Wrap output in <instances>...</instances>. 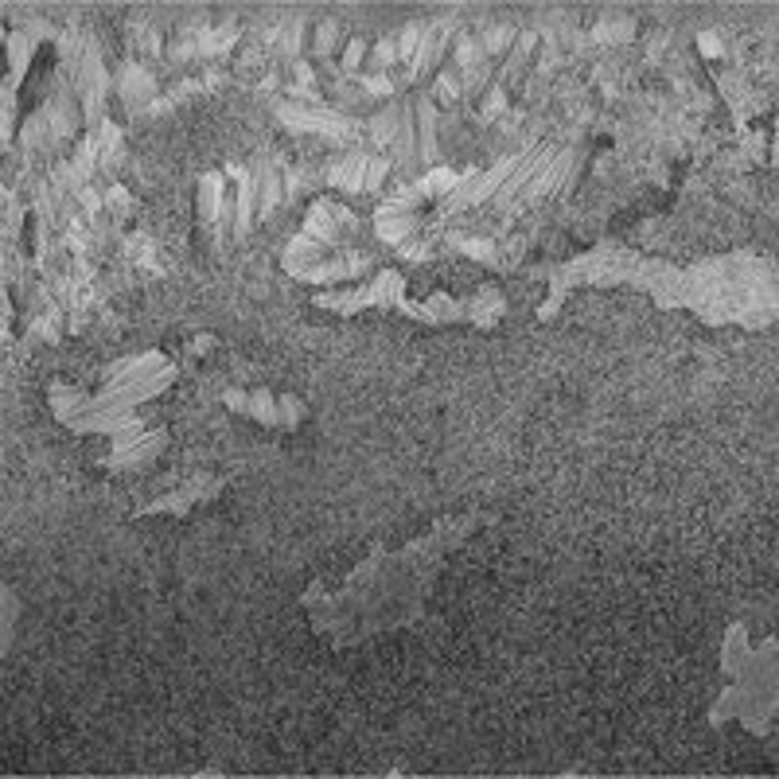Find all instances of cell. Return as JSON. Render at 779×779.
<instances>
[{
    "mask_svg": "<svg viewBox=\"0 0 779 779\" xmlns=\"http://www.w3.org/2000/svg\"><path fill=\"white\" fill-rule=\"evenodd\" d=\"M16 32H24L32 43H43V39H59V32L47 24V20H39V16H20L16 20Z\"/></svg>",
    "mask_w": 779,
    "mask_h": 779,
    "instance_id": "f6af8a7d",
    "label": "cell"
},
{
    "mask_svg": "<svg viewBox=\"0 0 779 779\" xmlns=\"http://www.w3.org/2000/svg\"><path fill=\"white\" fill-rule=\"evenodd\" d=\"M367 55H370V43L367 39H348L343 43V55H339V75L348 78V82H355L358 78V70H363V63H367Z\"/></svg>",
    "mask_w": 779,
    "mask_h": 779,
    "instance_id": "836d02e7",
    "label": "cell"
},
{
    "mask_svg": "<svg viewBox=\"0 0 779 779\" xmlns=\"http://www.w3.org/2000/svg\"><path fill=\"white\" fill-rule=\"evenodd\" d=\"M398 63V43L394 36H386L379 43H370V55H367V75H386L390 67Z\"/></svg>",
    "mask_w": 779,
    "mask_h": 779,
    "instance_id": "8d00e7d4",
    "label": "cell"
},
{
    "mask_svg": "<svg viewBox=\"0 0 779 779\" xmlns=\"http://www.w3.org/2000/svg\"><path fill=\"white\" fill-rule=\"evenodd\" d=\"M199 94H207V90H203V78H183V82H176V86L168 90V98H171L176 106L192 102V98H199Z\"/></svg>",
    "mask_w": 779,
    "mask_h": 779,
    "instance_id": "c3c4849f",
    "label": "cell"
},
{
    "mask_svg": "<svg viewBox=\"0 0 779 779\" xmlns=\"http://www.w3.org/2000/svg\"><path fill=\"white\" fill-rule=\"evenodd\" d=\"M140 43H144V47H140L144 55H161V36H156L152 27H144V32H140Z\"/></svg>",
    "mask_w": 779,
    "mask_h": 779,
    "instance_id": "91938a15",
    "label": "cell"
},
{
    "mask_svg": "<svg viewBox=\"0 0 779 779\" xmlns=\"http://www.w3.org/2000/svg\"><path fill=\"white\" fill-rule=\"evenodd\" d=\"M398 312H401V316H410V320H417V324H429V327H437V316L429 312V305H417V300H410V296L398 305Z\"/></svg>",
    "mask_w": 779,
    "mask_h": 779,
    "instance_id": "681fc988",
    "label": "cell"
},
{
    "mask_svg": "<svg viewBox=\"0 0 779 779\" xmlns=\"http://www.w3.org/2000/svg\"><path fill=\"white\" fill-rule=\"evenodd\" d=\"M277 410H281V429H300L308 417V406L296 394H277Z\"/></svg>",
    "mask_w": 779,
    "mask_h": 779,
    "instance_id": "b9f144b4",
    "label": "cell"
},
{
    "mask_svg": "<svg viewBox=\"0 0 779 779\" xmlns=\"http://www.w3.org/2000/svg\"><path fill=\"white\" fill-rule=\"evenodd\" d=\"M421 36H425V24L421 20H410L401 32L394 36V43H398V63H413V55H417V47H421Z\"/></svg>",
    "mask_w": 779,
    "mask_h": 779,
    "instance_id": "74e56055",
    "label": "cell"
},
{
    "mask_svg": "<svg viewBox=\"0 0 779 779\" xmlns=\"http://www.w3.org/2000/svg\"><path fill=\"white\" fill-rule=\"evenodd\" d=\"M456 36V20L452 16H441V20H432L425 24V36H421V47H417L413 55V63L406 67V75L398 78V86H417L421 78H429L432 70L441 67L444 59V51H449V43Z\"/></svg>",
    "mask_w": 779,
    "mask_h": 779,
    "instance_id": "8992f818",
    "label": "cell"
},
{
    "mask_svg": "<svg viewBox=\"0 0 779 779\" xmlns=\"http://www.w3.org/2000/svg\"><path fill=\"white\" fill-rule=\"evenodd\" d=\"M320 187H324V168H312V164L285 168V203H300V199L320 192Z\"/></svg>",
    "mask_w": 779,
    "mask_h": 779,
    "instance_id": "d6986e66",
    "label": "cell"
},
{
    "mask_svg": "<svg viewBox=\"0 0 779 779\" xmlns=\"http://www.w3.org/2000/svg\"><path fill=\"white\" fill-rule=\"evenodd\" d=\"M106 207H109V214H113V223H125L129 214H133V195H129L121 183H109V192H106Z\"/></svg>",
    "mask_w": 779,
    "mask_h": 779,
    "instance_id": "7bdbcfd3",
    "label": "cell"
},
{
    "mask_svg": "<svg viewBox=\"0 0 779 779\" xmlns=\"http://www.w3.org/2000/svg\"><path fill=\"white\" fill-rule=\"evenodd\" d=\"M242 36V27L234 16H226L223 24L214 27H199L195 39H199V59H226L230 51H234V43Z\"/></svg>",
    "mask_w": 779,
    "mask_h": 779,
    "instance_id": "9a60e30c",
    "label": "cell"
},
{
    "mask_svg": "<svg viewBox=\"0 0 779 779\" xmlns=\"http://www.w3.org/2000/svg\"><path fill=\"white\" fill-rule=\"evenodd\" d=\"M86 398H90V394H82L78 386H67V382H51V386H47L51 413H55V421H63V425L86 406Z\"/></svg>",
    "mask_w": 779,
    "mask_h": 779,
    "instance_id": "d4e9b609",
    "label": "cell"
},
{
    "mask_svg": "<svg viewBox=\"0 0 779 779\" xmlns=\"http://www.w3.org/2000/svg\"><path fill=\"white\" fill-rule=\"evenodd\" d=\"M429 98H432V102H437V106L452 109V106L460 102V70H456V67H444L441 75H437V82H432Z\"/></svg>",
    "mask_w": 779,
    "mask_h": 779,
    "instance_id": "e575fe53",
    "label": "cell"
},
{
    "mask_svg": "<svg viewBox=\"0 0 779 779\" xmlns=\"http://www.w3.org/2000/svg\"><path fill=\"white\" fill-rule=\"evenodd\" d=\"M257 425L265 429H281V410H277V394L273 390H250V413Z\"/></svg>",
    "mask_w": 779,
    "mask_h": 779,
    "instance_id": "1f68e13d",
    "label": "cell"
},
{
    "mask_svg": "<svg viewBox=\"0 0 779 779\" xmlns=\"http://www.w3.org/2000/svg\"><path fill=\"white\" fill-rule=\"evenodd\" d=\"M417 234H425V214L413 211V214H398V219H379L374 223V238L386 242V246H401V242H410Z\"/></svg>",
    "mask_w": 779,
    "mask_h": 779,
    "instance_id": "ac0fdd59",
    "label": "cell"
},
{
    "mask_svg": "<svg viewBox=\"0 0 779 779\" xmlns=\"http://www.w3.org/2000/svg\"><path fill=\"white\" fill-rule=\"evenodd\" d=\"M285 94V78H281V70L277 67H269L265 75H262V82H257V94Z\"/></svg>",
    "mask_w": 779,
    "mask_h": 779,
    "instance_id": "11a10c76",
    "label": "cell"
},
{
    "mask_svg": "<svg viewBox=\"0 0 779 779\" xmlns=\"http://www.w3.org/2000/svg\"><path fill=\"white\" fill-rule=\"evenodd\" d=\"M262 63H265V47H246V51H242V59L234 63V70H238V75H246V70L262 67Z\"/></svg>",
    "mask_w": 779,
    "mask_h": 779,
    "instance_id": "f5cc1de1",
    "label": "cell"
},
{
    "mask_svg": "<svg viewBox=\"0 0 779 779\" xmlns=\"http://www.w3.org/2000/svg\"><path fill=\"white\" fill-rule=\"evenodd\" d=\"M425 305H429L432 316H437V327L468 324V305H464V300H456V296H449V293H432Z\"/></svg>",
    "mask_w": 779,
    "mask_h": 779,
    "instance_id": "f546056e",
    "label": "cell"
},
{
    "mask_svg": "<svg viewBox=\"0 0 779 779\" xmlns=\"http://www.w3.org/2000/svg\"><path fill=\"white\" fill-rule=\"evenodd\" d=\"M398 118H401V98L386 102L367 121V140L374 144V152H379V156H390V149H394V140H398Z\"/></svg>",
    "mask_w": 779,
    "mask_h": 779,
    "instance_id": "2e32d148",
    "label": "cell"
},
{
    "mask_svg": "<svg viewBox=\"0 0 779 779\" xmlns=\"http://www.w3.org/2000/svg\"><path fill=\"white\" fill-rule=\"evenodd\" d=\"M223 171L234 180V234L230 238L242 246V242L250 238L254 223H257V176L246 164H226Z\"/></svg>",
    "mask_w": 779,
    "mask_h": 779,
    "instance_id": "52a82bcc",
    "label": "cell"
},
{
    "mask_svg": "<svg viewBox=\"0 0 779 779\" xmlns=\"http://www.w3.org/2000/svg\"><path fill=\"white\" fill-rule=\"evenodd\" d=\"M300 234H308L312 242H320V246H339L343 242V230L336 223V211H331V199H312V207L305 214V226H300Z\"/></svg>",
    "mask_w": 779,
    "mask_h": 779,
    "instance_id": "4fadbf2b",
    "label": "cell"
},
{
    "mask_svg": "<svg viewBox=\"0 0 779 779\" xmlns=\"http://www.w3.org/2000/svg\"><path fill=\"white\" fill-rule=\"evenodd\" d=\"M483 43L472 39V36H456V47H452V67L456 70H472L475 63H483Z\"/></svg>",
    "mask_w": 779,
    "mask_h": 779,
    "instance_id": "f35d334b",
    "label": "cell"
},
{
    "mask_svg": "<svg viewBox=\"0 0 779 779\" xmlns=\"http://www.w3.org/2000/svg\"><path fill=\"white\" fill-rule=\"evenodd\" d=\"M5 593V624H0V651H12V628H16V616H20V597H16V588L5 585L0 588Z\"/></svg>",
    "mask_w": 779,
    "mask_h": 779,
    "instance_id": "ab89813d",
    "label": "cell"
},
{
    "mask_svg": "<svg viewBox=\"0 0 779 779\" xmlns=\"http://www.w3.org/2000/svg\"><path fill=\"white\" fill-rule=\"evenodd\" d=\"M331 211H336V223H339L343 234H355V230H358V214H351L348 203H331Z\"/></svg>",
    "mask_w": 779,
    "mask_h": 779,
    "instance_id": "db71d44e",
    "label": "cell"
},
{
    "mask_svg": "<svg viewBox=\"0 0 779 779\" xmlns=\"http://www.w3.org/2000/svg\"><path fill=\"white\" fill-rule=\"evenodd\" d=\"M98 149H102V171H118L125 161V137H121V125L118 121H102L98 129Z\"/></svg>",
    "mask_w": 779,
    "mask_h": 779,
    "instance_id": "4316f807",
    "label": "cell"
},
{
    "mask_svg": "<svg viewBox=\"0 0 779 779\" xmlns=\"http://www.w3.org/2000/svg\"><path fill=\"white\" fill-rule=\"evenodd\" d=\"M495 82V70H492V59L475 63L472 70H460V102H475L480 94L492 90Z\"/></svg>",
    "mask_w": 779,
    "mask_h": 779,
    "instance_id": "f1b7e54d",
    "label": "cell"
},
{
    "mask_svg": "<svg viewBox=\"0 0 779 779\" xmlns=\"http://www.w3.org/2000/svg\"><path fill=\"white\" fill-rule=\"evenodd\" d=\"M192 59H199V39L187 36V39H180L176 47H171V63H192Z\"/></svg>",
    "mask_w": 779,
    "mask_h": 779,
    "instance_id": "f907efd6",
    "label": "cell"
},
{
    "mask_svg": "<svg viewBox=\"0 0 779 779\" xmlns=\"http://www.w3.org/2000/svg\"><path fill=\"white\" fill-rule=\"evenodd\" d=\"M721 670L729 686L710 710V725L741 721L753 737H768L775 717V639L753 643L744 624H732L721 647Z\"/></svg>",
    "mask_w": 779,
    "mask_h": 779,
    "instance_id": "7a4b0ae2",
    "label": "cell"
},
{
    "mask_svg": "<svg viewBox=\"0 0 779 779\" xmlns=\"http://www.w3.org/2000/svg\"><path fill=\"white\" fill-rule=\"evenodd\" d=\"M254 176H257V219L269 223L285 207V171H281V164L262 161L254 168Z\"/></svg>",
    "mask_w": 779,
    "mask_h": 779,
    "instance_id": "7c38bea8",
    "label": "cell"
},
{
    "mask_svg": "<svg viewBox=\"0 0 779 779\" xmlns=\"http://www.w3.org/2000/svg\"><path fill=\"white\" fill-rule=\"evenodd\" d=\"M226 487L223 475H192V480H183L176 492H168L161 499H152V503H144V507H137V518H149V514H171V518H187L199 503H211L214 495H219Z\"/></svg>",
    "mask_w": 779,
    "mask_h": 779,
    "instance_id": "277c9868",
    "label": "cell"
},
{
    "mask_svg": "<svg viewBox=\"0 0 779 779\" xmlns=\"http://www.w3.org/2000/svg\"><path fill=\"white\" fill-rule=\"evenodd\" d=\"M223 406L234 413H250V394L246 390H223Z\"/></svg>",
    "mask_w": 779,
    "mask_h": 779,
    "instance_id": "816d5d0a",
    "label": "cell"
},
{
    "mask_svg": "<svg viewBox=\"0 0 779 779\" xmlns=\"http://www.w3.org/2000/svg\"><path fill=\"white\" fill-rule=\"evenodd\" d=\"M199 226L219 242L234 234V199L226 195V171H203L199 180Z\"/></svg>",
    "mask_w": 779,
    "mask_h": 779,
    "instance_id": "5b68a950",
    "label": "cell"
},
{
    "mask_svg": "<svg viewBox=\"0 0 779 779\" xmlns=\"http://www.w3.org/2000/svg\"><path fill=\"white\" fill-rule=\"evenodd\" d=\"M370 156H374V152L351 149L348 156H339V161L324 164V183H327V187H336V192H343V195H363Z\"/></svg>",
    "mask_w": 779,
    "mask_h": 779,
    "instance_id": "30bf717a",
    "label": "cell"
},
{
    "mask_svg": "<svg viewBox=\"0 0 779 779\" xmlns=\"http://www.w3.org/2000/svg\"><path fill=\"white\" fill-rule=\"evenodd\" d=\"M507 109H511V90L507 86H499V82H492V90L483 94V106H480V125L487 129V125L503 121L507 118Z\"/></svg>",
    "mask_w": 779,
    "mask_h": 779,
    "instance_id": "d6a6232c",
    "label": "cell"
},
{
    "mask_svg": "<svg viewBox=\"0 0 779 779\" xmlns=\"http://www.w3.org/2000/svg\"><path fill=\"white\" fill-rule=\"evenodd\" d=\"M456 183H460V171L437 164V168H429L425 176L417 180V192H421L425 203H441V199H449L456 192Z\"/></svg>",
    "mask_w": 779,
    "mask_h": 779,
    "instance_id": "cb8c5ba5",
    "label": "cell"
},
{
    "mask_svg": "<svg viewBox=\"0 0 779 779\" xmlns=\"http://www.w3.org/2000/svg\"><path fill=\"white\" fill-rule=\"evenodd\" d=\"M367 285H370L374 308H398L401 300H406V277H401L398 269H379Z\"/></svg>",
    "mask_w": 779,
    "mask_h": 779,
    "instance_id": "44dd1931",
    "label": "cell"
},
{
    "mask_svg": "<svg viewBox=\"0 0 779 779\" xmlns=\"http://www.w3.org/2000/svg\"><path fill=\"white\" fill-rule=\"evenodd\" d=\"M390 176H394V161H390V156H379V152H374V156H370V168H367L363 195H379L382 183H386Z\"/></svg>",
    "mask_w": 779,
    "mask_h": 779,
    "instance_id": "60d3db41",
    "label": "cell"
},
{
    "mask_svg": "<svg viewBox=\"0 0 779 779\" xmlns=\"http://www.w3.org/2000/svg\"><path fill=\"white\" fill-rule=\"evenodd\" d=\"M421 192H417V183H406V187H398L390 199H382L379 207H374V223L379 219H398V214H413V211H421Z\"/></svg>",
    "mask_w": 779,
    "mask_h": 779,
    "instance_id": "484cf974",
    "label": "cell"
},
{
    "mask_svg": "<svg viewBox=\"0 0 779 779\" xmlns=\"http://www.w3.org/2000/svg\"><path fill=\"white\" fill-rule=\"evenodd\" d=\"M413 118H417V156L421 164L437 168L441 164V140H437V102L429 98V90H421V98H413Z\"/></svg>",
    "mask_w": 779,
    "mask_h": 779,
    "instance_id": "8fae6325",
    "label": "cell"
},
{
    "mask_svg": "<svg viewBox=\"0 0 779 779\" xmlns=\"http://www.w3.org/2000/svg\"><path fill=\"white\" fill-rule=\"evenodd\" d=\"M199 78H203V90H207V94H211V90H223V86L230 82V75H226V70H203V75H199Z\"/></svg>",
    "mask_w": 779,
    "mask_h": 779,
    "instance_id": "680465c9",
    "label": "cell"
},
{
    "mask_svg": "<svg viewBox=\"0 0 779 779\" xmlns=\"http://www.w3.org/2000/svg\"><path fill=\"white\" fill-rule=\"evenodd\" d=\"M324 257H327V246H320V242H312L308 234H296V238L285 246L281 265H285V273H288V277H293L296 269L316 265V262H324Z\"/></svg>",
    "mask_w": 779,
    "mask_h": 779,
    "instance_id": "7402d4cb",
    "label": "cell"
},
{
    "mask_svg": "<svg viewBox=\"0 0 779 779\" xmlns=\"http://www.w3.org/2000/svg\"><path fill=\"white\" fill-rule=\"evenodd\" d=\"M273 113L277 121L288 129V133H305V137H327L336 144H351L367 133V125L351 118V113H339L336 106H324V109H308V106H296L288 98H277L273 102Z\"/></svg>",
    "mask_w": 779,
    "mask_h": 779,
    "instance_id": "3957f363",
    "label": "cell"
},
{
    "mask_svg": "<svg viewBox=\"0 0 779 779\" xmlns=\"http://www.w3.org/2000/svg\"><path fill=\"white\" fill-rule=\"evenodd\" d=\"M16 86L5 82V121H0V137H5V149L12 144V129H16Z\"/></svg>",
    "mask_w": 779,
    "mask_h": 779,
    "instance_id": "bcb514c9",
    "label": "cell"
},
{
    "mask_svg": "<svg viewBox=\"0 0 779 779\" xmlns=\"http://www.w3.org/2000/svg\"><path fill=\"white\" fill-rule=\"evenodd\" d=\"M118 98H121V106L133 113V118H140L144 109H149L156 98H161V82H156V75L149 67H140V63H125L121 67V75H118Z\"/></svg>",
    "mask_w": 779,
    "mask_h": 779,
    "instance_id": "ba28073f",
    "label": "cell"
},
{
    "mask_svg": "<svg viewBox=\"0 0 779 779\" xmlns=\"http://www.w3.org/2000/svg\"><path fill=\"white\" fill-rule=\"evenodd\" d=\"M78 203H82V214H86V219L98 223V219H102V207H106V195L94 192V187H82V192H78Z\"/></svg>",
    "mask_w": 779,
    "mask_h": 779,
    "instance_id": "7dc6e473",
    "label": "cell"
},
{
    "mask_svg": "<svg viewBox=\"0 0 779 779\" xmlns=\"http://www.w3.org/2000/svg\"><path fill=\"white\" fill-rule=\"evenodd\" d=\"M214 348V336H195L192 343H187V355H207Z\"/></svg>",
    "mask_w": 779,
    "mask_h": 779,
    "instance_id": "94428289",
    "label": "cell"
},
{
    "mask_svg": "<svg viewBox=\"0 0 779 779\" xmlns=\"http://www.w3.org/2000/svg\"><path fill=\"white\" fill-rule=\"evenodd\" d=\"M394 254H398V257H406V262L425 265V262H432V242H429V234H417V238H410V242H401V246H398Z\"/></svg>",
    "mask_w": 779,
    "mask_h": 779,
    "instance_id": "ee69618b",
    "label": "cell"
},
{
    "mask_svg": "<svg viewBox=\"0 0 779 779\" xmlns=\"http://www.w3.org/2000/svg\"><path fill=\"white\" fill-rule=\"evenodd\" d=\"M449 246H452L456 254L472 257V262L499 269V242H495V238H468V234H460V230H452V234H449Z\"/></svg>",
    "mask_w": 779,
    "mask_h": 779,
    "instance_id": "603a6c76",
    "label": "cell"
},
{
    "mask_svg": "<svg viewBox=\"0 0 779 779\" xmlns=\"http://www.w3.org/2000/svg\"><path fill=\"white\" fill-rule=\"evenodd\" d=\"M698 47H701L705 59H721V55H725V47H721V39H717L713 32H701V36H698Z\"/></svg>",
    "mask_w": 779,
    "mask_h": 779,
    "instance_id": "9f6ffc18",
    "label": "cell"
},
{
    "mask_svg": "<svg viewBox=\"0 0 779 779\" xmlns=\"http://www.w3.org/2000/svg\"><path fill=\"white\" fill-rule=\"evenodd\" d=\"M339 51V20H320L316 24V39L308 47L312 63H331V55Z\"/></svg>",
    "mask_w": 779,
    "mask_h": 779,
    "instance_id": "4dcf8cb0",
    "label": "cell"
},
{
    "mask_svg": "<svg viewBox=\"0 0 779 779\" xmlns=\"http://www.w3.org/2000/svg\"><path fill=\"white\" fill-rule=\"evenodd\" d=\"M588 39H593L597 47H628V43L636 39V20L631 16H604L593 24Z\"/></svg>",
    "mask_w": 779,
    "mask_h": 779,
    "instance_id": "ffe728a7",
    "label": "cell"
},
{
    "mask_svg": "<svg viewBox=\"0 0 779 779\" xmlns=\"http://www.w3.org/2000/svg\"><path fill=\"white\" fill-rule=\"evenodd\" d=\"M480 518L475 514H441L429 534L406 542L401 550L374 542L370 554L348 573L343 588H324L308 604V624L336 651L358 647L382 631L410 628L425 616V597L432 593L444 569V554L460 550Z\"/></svg>",
    "mask_w": 779,
    "mask_h": 779,
    "instance_id": "6da1fadb",
    "label": "cell"
},
{
    "mask_svg": "<svg viewBox=\"0 0 779 779\" xmlns=\"http://www.w3.org/2000/svg\"><path fill=\"white\" fill-rule=\"evenodd\" d=\"M514 39H518V27H514V24H495V27H487V32H483V55H487V59H499L503 51L514 47Z\"/></svg>",
    "mask_w": 779,
    "mask_h": 779,
    "instance_id": "d590c367",
    "label": "cell"
},
{
    "mask_svg": "<svg viewBox=\"0 0 779 779\" xmlns=\"http://www.w3.org/2000/svg\"><path fill=\"white\" fill-rule=\"evenodd\" d=\"M164 449H168V429H149L137 444H129V449H121V452L109 449V456H102V468H109V472H133V468L152 464V460L161 456Z\"/></svg>",
    "mask_w": 779,
    "mask_h": 779,
    "instance_id": "9c48e42d",
    "label": "cell"
},
{
    "mask_svg": "<svg viewBox=\"0 0 779 779\" xmlns=\"http://www.w3.org/2000/svg\"><path fill=\"white\" fill-rule=\"evenodd\" d=\"M464 305H468V324L483 327V331H492L499 324V316L507 312V300H503V293L495 285H483L472 300H464Z\"/></svg>",
    "mask_w": 779,
    "mask_h": 779,
    "instance_id": "e0dca14e",
    "label": "cell"
},
{
    "mask_svg": "<svg viewBox=\"0 0 779 779\" xmlns=\"http://www.w3.org/2000/svg\"><path fill=\"white\" fill-rule=\"evenodd\" d=\"M561 305H566V296L550 293V300H542V305H538V320H554V316L561 312Z\"/></svg>",
    "mask_w": 779,
    "mask_h": 779,
    "instance_id": "6f0895ef",
    "label": "cell"
},
{
    "mask_svg": "<svg viewBox=\"0 0 779 779\" xmlns=\"http://www.w3.org/2000/svg\"><path fill=\"white\" fill-rule=\"evenodd\" d=\"M538 43H542V36L538 32H518V39H514V47H511V59L503 63V70H499V86H518V82H526V70H530V59L538 55Z\"/></svg>",
    "mask_w": 779,
    "mask_h": 779,
    "instance_id": "5bb4252c",
    "label": "cell"
},
{
    "mask_svg": "<svg viewBox=\"0 0 779 779\" xmlns=\"http://www.w3.org/2000/svg\"><path fill=\"white\" fill-rule=\"evenodd\" d=\"M32 55H36V43L27 39L24 32H12L8 36V86H20L24 82Z\"/></svg>",
    "mask_w": 779,
    "mask_h": 779,
    "instance_id": "83f0119b",
    "label": "cell"
}]
</instances>
